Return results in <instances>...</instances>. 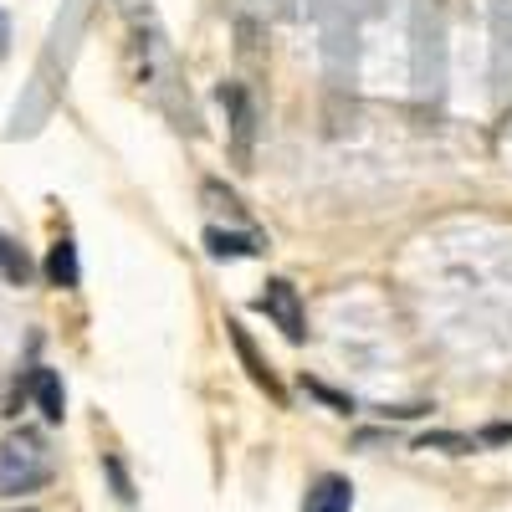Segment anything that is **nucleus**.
Segmentation results:
<instances>
[{
    "label": "nucleus",
    "mask_w": 512,
    "mask_h": 512,
    "mask_svg": "<svg viewBox=\"0 0 512 512\" xmlns=\"http://www.w3.org/2000/svg\"><path fill=\"white\" fill-rule=\"evenodd\" d=\"M118 11L128 21V36H134V57H139V82L144 93L169 113V123L185 128V134H200V118L190 108V93H185V77H180V62H175V47L154 16L149 0H118Z\"/></svg>",
    "instance_id": "f257e3e1"
},
{
    "label": "nucleus",
    "mask_w": 512,
    "mask_h": 512,
    "mask_svg": "<svg viewBox=\"0 0 512 512\" xmlns=\"http://www.w3.org/2000/svg\"><path fill=\"white\" fill-rule=\"evenodd\" d=\"M52 482V456L36 431H16L0 441V497H26Z\"/></svg>",
    "instance_id": "f03ea898"
},
{
    "label": "nucleus",
    "mask_w": 512,
    "mask_h": 512,
    "mask_svg": "<svg viewBox=\"0 0 512 512\" xmlns=\"http://www.w3.org/2000/svg\"><path fill=\"white\" fill-rule=\"evenodd\" d=\"M441 11L431 0L415 6V88L420 93H441V77H446V41H441Z\"/></svg>",
    "instance_id": "7ed1b4c3"
},
{
    "label": "nucleus",
    "mask_w": 512,
    "mask_h": 512,
    "mask_svg": "<svg viewBox=\"0 0 512 512\" xmlns=\"http://www.w3.org/2000/svg\"><path fill=\"white\" fill-rule=\"evenodd\" d=\"M256 308H262V313H267L287 338H292V344H303V333H308V328H303V303H297V287H292V282L272 277V282H267V292L256 297Z\"/></svg>",
    "instance_id": "20e7f679"
},
{
    "label": "nucleus",
    "mask_w": 512,
    "mask_h": 512,
    "mask_svg": "<svg viewBox=\"0 0 512 512\" xmlns=\"http://www.w3.org/2000/svg\"><path fill=\"white\" fill-rule=\"evenodd\" d=\"M231 328V344H236V354H241V364H246V374H251V384H256V390H267L277 405L287 400V390H282V379L272 374V364L262 359V354H256V344H251V338H246V328L241 323H226Z\"/></svg>",
    "instance_id": "39448f33"
},
{
    "label": "nucleus",
    "mask_w": 512,
    "mask_h": 512,
    "mask_svg": "<svg viewBox=\"0 0 512 512\" xmlns=\"http://www.w3.org/2000/svg\"><path fill=\"white\" fill-rule=\"evenodd\" d=\"M221 103L231 108V134H236V159L246 164V159H251V134H256V108H251L246 88H236V82H226V88H221Z\"/></svg>",
    "instance_id": "423d86ee"
},
{
    "label": "nucleus",
    "mask_w": 512,
    "mask_h": 512,
    "mask_svg": "<svg viewBox=\"0 0 512 512\" xmlns=\"http://www.w3.org/2000/svg\"><path fill=\"white\" fill-rule=\"evenodd\" d=\"M354 507V487L344 477H318L303 497V512H349Z\"/></svg>",
    "instance_id": "0eeeda50"
},
{
    "label": "nucleus",
    "mask_w": 512,
    "mask_h": 512,
    "mask_svg": "<svg viewBox=\"0 0 512 512\" xmlns=\"http://www.w3.org/2000/svg\"><path fill=\"white\" fill-rule=\"evenodd\" d=\"M205 251L216 256V262H226V256H256V251H262V241H256L251 231H221V226H210L205 231Z\"/></svg>",
    "instance_id": "6e6552de"
},
{
    "label": "nucleus",
    "mask_w": 512,
    "mask_h": 512,
    "mask_svg": "<svg viewBox=\"0 0 512 512\" xmlns=\"http://www.w3.org/2000/svg\"><path fill=\"white\" fill-rule=\"evenodd\" d=\"M31 395H36V405H41V415H47V420H62V415H67L62 379H57L52 369H36V374H31Z\"/></svg>",
    "instance_id": "1a4fd4ad"
},
{
    "label": "nucleus",
    "mask_w": 512,
    "mask_h": 512,
    "mask_svg": "<svg viewBox=\"0 0 512 512\" xmlns=\"http://www.w3.org/2000/svg\"><path fill=\"white\" fill-rule=\"evenodd\" d=\"M47 282L52 287H77V246L67 236L52 241V251H47Z\"/></svg>",
    "instance_id": "9d476101"
},
{
    "label": "nucleus",
    "mask_w": 512,
    "mask_h": 512,
    "mask_svg": "<svg viewBox=\"0 0 512 512\" xmlns=\"http://www.w3.org/2000/svg\"><path fill=\"white\" fill-rule=\"evenodd\" d=\"M0 272H6L11 282H26V277H31V262H26V256H21L6 236H0Z\"/></svg>",
    "instance_id": "9b49d317"
},
{
    "label": "nucleus",
    "mask_w": 512,
    "mask_h": 512,
    "mask_svg": "<svg viewBox=\"0 0 512 512\" xmlns=\"http://www.w3.org/2000/svg\"><path fill=\"white\" fill-rule=\"evenodd\" d=\"M420 451H451V456H466V451H477V441H466V436H451V431H436V436H425Z\"/></svg>",
    "instance_id": "f8f14e48"
},
{
    "label": "nucleus",
    "mask_w": 512,
    "mask_h": 512,
    "mask_svg": "<svg viewBox=\"0 0 512 512\" xmlns=\"http://www.w3.org/2000/svg\"><path fill=\"white\" fill-rule=\"evenodd\" d=\"M108 472H113V487H118V497H123V502L134 497V487H128V477H123V466H118V461H108Z\"/></svg>",
    "instance_id": "ddd939ff"
},
{
    "label": "nucleus",
    "mask_w": 512,
    "mask_h": 512,
    "mask_svg": "<svg viewBox=\"0 0 512 512\" xmlns=\"http://www.w3.org/2000/svg\"><path fill=\"white\" fill-rule=\"evenodd\" d=\"M482 441H492V446H497V441H512V425H487Z\"/></svg>",
    "instance_id": "4468645a"
},
{
    "label": "nucleus",
    "mask_w": 512,
    "mask_h": 512,
    "mask_svg": "<svg viewBox=\"0 0 512 512\" xmlns=\"http://www.w3.org/2000/svg\"><path fill=\"white\" fill-rule=\"evenodd\" d=\"M6 41H11V21H6V11H0V52H6Z\"/></svg>",
    "instance_id": "2eb2a0df"
},
{
    "label": "nucleus",
    "mask_w": 512,
    "mask_h": 512,
    "mask_svg": "<svg viewBox=\"0 0 512 512\" xmlns=\"http://www.w3.org/2000/svg\"><path fill=\"white\" fill-rule=\"evenodd\" d=\"M16 512H31V507H16Z\"/></svg>",
    "instance_id": "dca6fc26"
}]
</instances>
